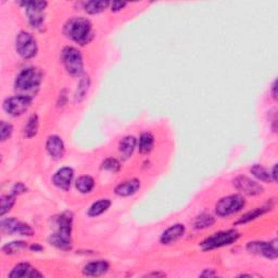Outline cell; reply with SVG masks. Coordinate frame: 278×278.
<instances>
[{
    "label": "cell",
    "instance_id": "cell-26",
    "mask_svg": "<svg viewBox=\"0 0 278 278\" xmlns=\"http://www.w3.org/2000/svg\"><path fill=\"white\" fill-rule=\"evenodd\" d=\"M250 171L256 179L263 181V183H270V181H272L270 171L264 168L262 164H254Z\"/></svg>",
    "mask_w": 278,
    "mask_h": 278
},
{
    "label": "cell",
    "instance_id": "cell-9",
    "mask_svg": "<svg viewBox=\"0 0 278 278\" xmlns=\"http://www.w3.org/2000/svg\"><path fill=\"white\" fill-rule=\"evenodd\" d=\"M32 97L25 95H17L3 101V110L11 116H21L30 109Z\"/></svg>",
    "mask_w": 278,
    "mask_h": 278
},
{
    "label": "cell",
    "instance_id": "cell-15",
    "mask_svg": "<svg viewBox=\"0 0 278 278\" xmlns=\"http://www.w3.org/2000/svg\"><path fill=\"white\" fill-rule=\"evenodd\" d=\"M46 149L47 152L49 153V156L53 159H61L66 152V147L62 139L58 135H51L48 137L46 142Z\"/></svg>",
    "mask_w": 278,
    "mask_h": 278
},
{
    "label": "cell",
    "instance_id": "cell-6",
    "mask_svg": "<svg viewBox=\"0 0 278 278\" xmlns=\"http://www.w3.org/2000/svg\"><path fill=\"white\" fill-rule=\"evenodd\" d=\"M245 206V199L242 195H229L218 200L215 206V212L218 216L225 217L239 212Z\"/></svg>",
    "mask_w": 278,
    "mask_h": 278
},
{
    "label": "cell",
    "instance_id": "cell-39",
    "mask_svg": "<svg viewBox=\"0 0 278 278\" xmlns=\"http://www.w3.org/2000/svg\"><path fill=\"white\" fill-rule=\"evenodd\" d=\"M146 276L148 277H150V276H165V274H163V273H150V274H147Z\"/></svg>",
    "mask_w": 278,
    "mask_h": 278
},
{
    "label": "cell",
    "instance_id": "cell-18",
    "mask_svg": "<svg viewBox=\"0 0 278 278\" xmlns=\"http://www.w3.org/2000/svg\"><path fill=\"white\" fill-rule=\"evenodd\" d=\"M140 186H141L140 180L133 178L130 180H126L120 185H117L114 191L115 195L120 197H130L135 195L136 192L140 189Z\"/></svg>",
    "mask_w": 278,
    "mask_h": 278
},
{
    "label": "cell",
    "instance_id": "cell-38",
    "mask_svg": "<svg viewBox=\"0 0 278 278\" xmlns=\"http://www.w3.org/2000/svg\"><path fill=\"white\" fill-rule=\"evenodd\" d=\"M276 88H277V82L275 81L272 85V95H273V98L275 100L277 99V93H276Z\"/></svg>",
    "mask_w": 278,
    "mask_h": 278
},
{
    "label": "cell",
    "instance_id": "cell-33",
    "mask_svg": "<svg viewBox=\"0 0 278 278\" xmlns=\"http://www.w3.org/2000/svg\"><path fill=\"white\" fill-rule=\"evenodd\" d=\"M26 190H28V188H26V187L22 183H18V184L14 185L13 189H12V194L17 196V195L24 194V192H26Z\"/></svg>",
    "mask_w": 278,
    "mask_h": 278
},
{
    "label": "cell",
    "instance_id": "cell-12",
    "mask_svg": "<svg viewBox=\"0 0 278 278\" xmlns=\"http://www.w3.org/2000/svg\"><path fill=\"white\" fill-rule=\"evenodd\" d=\"M234 186L238 191L243 192V195L247 196H259L263 192V187H262L259 183L252 180L251 178L247 177V176H238L234 179Z\"/></svg>",
    "mask_w": 278,
    "mask_h": 278
},
{
    "label": "cell",
    "instance_id": "cell-27",
    "mask_svg": "<svg viewBox=\"0 0 278 278\" xmlns=\"http://www.w3.org/2000/svg\"><path fill=\"white\" fill-rule=\"evenodd\" d=\"M214 223H215V218L211 214L202 213V214L196 217V220L194 222V227L196 229H206L211 227L212 225H214Z\"/></svg>",
    "mask_w": 278,
    "mask_h": 278
},
{
    "label": "cell",
    "instance_id": "cell-28",
    "mask_svg": "<svg viewBox=\"0 0 278 278\" xmlns=\"http://www.w3.org/2000/svg\"><path fill=\"white\" fill-rule=\"evenodd\" d=\"M28 247V243L23 242V240H17V242H11L6 243L2 247V252L4 254H17L21 251L26 249Z\"/></svg>",
    "mask_w": 278,
    "mask_h": 278
},
{
    "label": "cell",
    "instance_id": "cell-34",
    "mask_svg": "<svg viewBox=\"0 0 278 278\" xmlns=\"http://www.w3.org/2000/svg\"><path fill=\"white\" fill-rule=\"evenodd\" d=\"M111 10L112 11H114V12H117V11H121V10L126 7L127 6V3L126 2H119V1H115V2H112L111 4Z\"/></svg>",
    "mask_w": 278,
    "mask_h": 278
},
{
    "label": "cell",
    "instance_id": "cell-8",
    "mask_svg": "<svg viewBox=\"0 0 278 278\" xmlns=\"http://www.w3.org/2000/svg\"><path fill=\"white\" fill-rule=\"evenodd\" d=\"M21 4L25 9L26 17L29 23L35 29H39L44 24L45 21V10L48 6L46 1H23Z\"/></svg>",
    "mask_w": 278,
    "mask_h": 278
},
{
    "label": "cell",
    "instance_id": "cell-5",
    "mask_svg": "<svg viewBox=\"0 0 278 278\" xmlns=\"http://www.w3.org/2000/svg\"><path fill=\"white\" fill-rule=\"evenodd\" d=\"M61 61L66 71L72 76H81L84 71V62L81 51L74 47H66L61 52Z\"/></svg>",
    "mask_w": 278,
    "mask_h": 278
},
{
    "label": "cell",
    "instance_id": "cell-3",
    "mask_svg": "<svg viewBox=\"0 0 278 278\" xmlns=\"http://www.w3.org/2000/svg\"><path fill=\"white\" fill-rule=\"evenodd\" d=\"M42 82V72L39 68L28 67L15 77L14 87L21 95L30 96V93H35ZM31 97V96H30Z\"/></svg>",
    "mask_w": 278,
    "mask_h": 278
},
{
    "label": "cell",
    "instance_id": "cell-32",
    "mask_svg": "<svg viewBox=\"0 0 278 278\" xmlns=\"http://www.w3.org/2000/svg\"><path fill=\"white\" fill-rule=\"evenodd\" d=\"M13 133V126L10 124V123H7L2 121L0 123V138H1V141L4 142L6 140L11 137Z\"/></svg>",
    "mask_w": 278,
    "mask_h": 278
},
{
    "label": "cell",
    "instance_id": "cell-36",
    "mask_svg": "<svg viewBox=\"0 0 278 278\" xmlns=\"http://www.w3.org/2000/svg\"><path fill=\"white\" fill-rule=\"evenodd\" d=\"M270 174H271V178L272 180L276 183L277 181V164H274V167H273L272 171H270Z\"/></svg>",
    "mask_w": 278,
    "mask_h": 278
},
{
    "label": "cell",
    "instance_id": "cell-14",
    "mask_svg": "<svg viewBox=\"0 0 278 278\" xmlns=\"http://www.w3.org/2000/svg\"><path fill=\"white\" fill-rule=\"evenodd\" d=\"M44 275L32 267L30 263H19L15 265L12 271L9 273L8 277L10 278H34V277H42Z\"/></svg>",
    "mask_w": 278,
    "mask_h": 278
},
{
    "label": "cell",
    "instance_id": "cell-20",
    "mask_svg": "<svg viewBox=\"0 0 278 278\" xmlns=\"http://www.w3.org/2000/svg\"><path fill=\"white\" fill-rule=\"evenodd\" d=\"M111 205L112 202L110 199H100L98 201H96L89 207L87 215L90 217H97L108 211Z\"/></svg>",
    "mask_w": 278,
    "mask_h": 278
},
{
    "label": "cell",
    "instance_id": "cell-29",
    "mask_svg": "<svg viewBox=\"0 0 278 278\" xmlns=\"http://www.w3.org/2000/svg\"><path fill=\"white\" fill-rule=\"evenodd\" d=\"M15 202V195L10 194V195H3L0 198V203H1V208H0V215L3 216L6 213H8L11 210L12 207L14 206Z\"/></svg>",
    "mask_w": 278,
    "mask_h": 278
},
{
    "label": "cell",
    "instance_id": "cell-19",
    "mask_svg": "<svg viewBox=\"0 0 278 278\" xmlns=\"http://www.w3.org/2000/svg\"><path fill=\"white\" fill-rule=\"evenodd\" d=\"M136 145H137V140L134 136L128 135L123 138L119 145V150H120V153L123 156V158L124 159L130 158L133 154L134 150H135Z\"/></svg>",
    "mask_w": 278,
    "mask_h": 278
},
{
    "label": "cell",
    "instance_id": "cell-21",
    "mask_svg": "<svg viewBox=\"0 0 278 278\" xmlns=\"http://www.w3.org/2000/svg\"><path fill=\"white\" fill-rule=\"evenodd\" d=\"M153 145H154V137L152 134L149 132L142 133L140 137H139V141H138L139 152L142 154L150 153L153 149Z\"/></svg>",
    "mask_w": 278,
    "mask_h": 278
},
{
    "label": "cell",
    "instance_id": "cell-13",
    "mask_svg": "<svg viewBox=\"0 0 278 278\" xmlns=\"http://www.w3.org/2000/svg\"><path fill=\"white\" fill-rule=\"evenodd\" d=\"M74 178V171L72 168L64 167L59 169L52 177V183L58 188L62 190H69L71 188Z\"/></svg>",
    "mask_w": 278,
    "mask_h": 278
},
{
    "label": "cell",
    "instance_id": "cell-2",
    "mask_svg": "<svg viewBox=\"0 0 278 278\" xmlns=\"http://www.w3.org/2000/svg\"><path fill=\"white\" fill-rule=\"evenodd\" d=\"M73 214L64 212L56 218V232L50 235L49 243L53 247L63 251L72 249Z\"/></svg>",
    "mask_w": 278,
    "mask_h": 278
},
{
    "label": "cell",
    "instance_id": "cell-31",
    "mask_svg": "<svg viewBox=\"0 0 278 278\" xmlns=\"http://www.w3.org/2000/svg\"><path fill=\"white\" fill-rule=\"evenodd\" d=\"M101 168L106 171H110V172L116 173L119 172L121 169V164L119 162V160H116L115 158H108L105 159L104 161L101 164Z\"/></svg>",
    "mask_w": 278,
    "mask_h": 278
},
{
    "label": "cell",
    "instance_id": "cell-7",
    "mask_svg": "<svg viewBox=\"0 0 278 278\" xmlns=\"http://www.w3.org/2000/svg\"><path fill=\"white\" fill-rule=\"evenodd\" d=\"M15 49L19 55L25 60L34 58L38 52V45L35 37L29 32L22 31L17 35L15 38Z\"/></svg>",
    "mask_w": 278,
    "mask_h": 278
},
{
    "label": "cell",
    "instance_id": "cell-4",
    "mask_svg": "<svg viewBox=\"0 0 278 278\" xmlns=\"http://www.w3.org/2000/svg\"><path fill=\"white\" fill-rule=\"evenodd\" d=\"M239 236H240L239 233L237 231H235V229L222 231L213 234L212 236L206 238L200 243V247L203 251H211L218 248L227 247V245H231L234 243H236Z\"/></svg>",
    "mask_w": 278,
    "mask_h": 278
},
{
    "label": "cell",
    "instance_id": "cell-17",
    "mask_svg": "<svg viewBox=\"0 0 278 278\" xmlns=\"http://www.w3.org/2000/svg\"><path fill=\"white\" fill-rule=\"evenodd\" d=\"M110 270V264L108 262L104 260H99V261H94L90 262V263H87L86 265L84 266L83 269V273L86 276H93V277H97V276H101L108 273Z\"/></svg>",
    "mask_w": 278,
    "mask_h": 278
},
{
    "label": "cell",
    "instance_id": "cell-30",
    "mask_svg": "<svg viewBox=\"0 0 278 278\" xmlns=\"http://www.w3.org/2000/svg\"><path fill=\"white\" fill-rule=\"evenodd\" d=\"M89 85H90L89 77L86 76V75L83 76L81 78V81H79L78 85H77V89H76V93H75L76 100L81 101L85 98V96H86V94L88 93Z\"/></svg>",
    "mask_w": 278,
    "mask_h": 278
},
{
    "label": "cell",
    "instance_id": "cell-35",
    "mask_svg": "<svg viewBox=\"0 0 278 278\" xmlns=\"http://www.w3.org/2000/svg\"><path fill=\"white\" fill-rule=\"evenodd\" d=\"M217 274L215 273V271L214 270H208V269H207V270H205L203 271L201 274H200V276L201 277H215Z\"/></svg>",
    "mask_w": 278,
    "mask_h": 278
},
{
    "label": "cell",
    "instance_id": "cell-16",
    "mask_svg": "<svg viewBox=\"0 0 278 278\" xmlns=\"http://www.w3.org/2000/svg\"><path fill=\"white\" fill-rule=\"evenodd\" d=\"M185 232V225H183V224H175V225L170 226L162 233L161 237H160V243L162 244H171L183 237Z\"/></svg>",
    "mask_w": 278,
    "mask_h": 278
},
{
    "label": "cell",
    "instance_id": "cell-11",
    "mask_svg": "<svg viewBox=\"0 0 278 278\" xmlns=\"http://www.w3.org/2000/svg\"><path fill=\"white\" fill-rule=\"evenodd\" d=\"M1 229L7 234H19L21 236H33L34 231L29 224L21 222L17 218H3L1 221Z\"/></svg>",
    "mask_w": 278,
    "mask_h": 278
},
{
    "label": "cell",
    "instance_id": "cell-23",
    "mask_svg": "<svg viewBox=\"0 0 278 278\" xmlns=\"http://www.w3.org/2000/svg\"><path fill=\"white\" fill-rule=\"evenodd\" d=\"M39 130V117L37 114H33L30 116L29 121L26 122L24 126V135L28 138H32L37 135Z\"/></svg>",
    "mask_w": 278,
    "mask_h": 278
},
{
    "label": "cell",
    "instance_id": "cell-25",
    "mask_svg": "<svg viewBox=\"0 0 278 278\" xmlns=\"http://www.w3.org/2000/svg\"><path fill=\"white\" fill-rule=\"evenodd\" d=\"M76 188L79 192L82 194H88V192L92 191L95 187V180L93 177H90L88 175L81 176L76 180Z\"/></svg>",
    "mask_w": 278,
    "mask_h": 278
},
{
    "label": "cell",
    "instance_id": "cell-10",
    "mask_svg": "<svg viewBox=\"0 0 278 278\" xmlns=\"http://www.w3.org/2000/svg\"><path fill=\"white\" fill-rule=\"evenodd\" d=\"M277 243L276 238L270 242H252L248 243L247 249L250 253L263 255L270 260H276L278 256Z\"/></svg>",
    "mask_w": 278,
    "mask_h": 278
},
{
    "label": "cell",
    "instance_id": "cell-37",
    "mask_svg": "<svg viewBox=\"0 0 278 278\" xmlns=\"http://www.w3.org/2000/svg\"><path fill=\"white\" fill-rule=\"evenodd\" d=\"M32 251H35V252H41L42 250H44V248L41 247V245H39L38 243H35L33 245H31V248H30Z\"/></svg>",
    "mask_w": 278,
    "mask_h": 278
},
{
    "label": "cell",
    "instance_id": "cell-1",
    "mask_svg": "<svg viewBox=\"0 0 278 278\" xmlns=\"http://www.w3.org/2000/svg\"><path fill=\"white\" fill-rule=\"evenodd\" d=\"M63 33L76 44L85 46L94 38L93 24L86 18L73 17L63 26Z\"/></svg>",
    "mask_w": 278,
    "mask_h": 278
},
{
    "label": "cell",
    "instance_id": "cell-24",
    "mask_svg": "<svg viewBox=\"0 0 278 278\" xmlns=\"http://www.w3.org/2000/svg\"><path fill=\"white\" fill-rule=\"evenodd\" d=\"M110 4L109 1H87L84 3V10L88 14H98L108 9Z\"/></svg>",
    "mask_w": 278,
    "mask_h": 278
},
{
    "label": "cell",
    "instance_id": "cell-22",
    "mask_svg": "<svg viewBox=\"0 0 278 278\" xmlns=\"http://www.w3.org/2000/svg\"><path fill=\"white\" fill-rule=\"evenodd\" d=\"M271 210V206H263V207H259V208H255L254 210L252 211H250L248 213H245V214L243 216H242L239 218V220L235 223L236 225H238V224H245V223H249L251 221H253V220H256V218L262 216L263 214H265V213L267 211H270Z\"/></svg>",
    "mask_w": 278,
    "mask_h": 278
}]
</instances>
